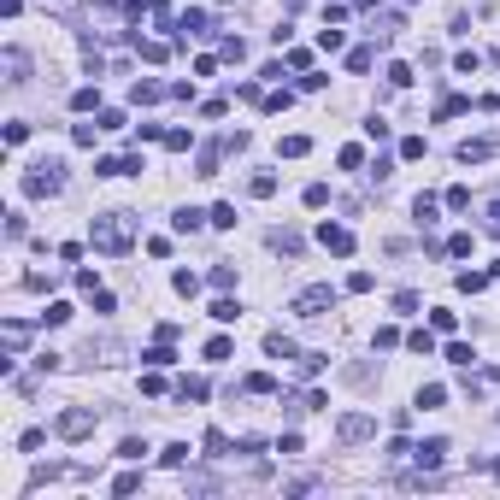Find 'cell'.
<instances>
[{
  "instance_id": "1",
  "label": "cell",
  "mask_w": 500,
  "mask_h": 500,
  "mask_svg": "<svg viewBox=\"0 0 500 500\" xmlns=\"http://www.w3.org/2000/svg\"><path fill=\"white\" fill-rule=\"evenodd\" d=\"M89 242L100 247V254H124L130 247V218L124 212H100V218L89 224Z\"/></svg>"
},
{
  "instance_id": "2",
  "label": "cell",
  "mask_w": 500,
  "mask_h": 500,
  "mask_svg": "<svg viewBox=\"0 0 500 500\" xmlns=\"http://www.w3.org/2000/svg\"><path fill=\"white\" fill-rule=\"evenodd\" d=\"M330 306H336V289H330V282H312V289L294 300V312H300V318H324Z\"/></svg>"
},
{
  "instance_id": "3",
  "label": "cell",
  "mask_w": 500,
  "mask_h": 500,
  "mask_svg": "<svg viewBox=\"0 0 500 500\" xmlns=\"http://www.w3.org/2000/svg\"><path fill=\"white\" fill-rule=\"evenodd\" d=\"M54 430H59L65 442H82V436H94V412H89V406H71V412H59Z\"/></svg>"
},
{
  "instance_id": "4",
  "label": "cell",
  "mask_w": 500,
  "mask_h": 500,
  "mask_svg": "<svg viewBox=\"0 0 500 500\" xmlns=\"http://www.w3.org/2000/svg\"><path fill=\"white\" fill-rule=\"evenodd\" d=\"M24 194H59V165H54V159L30 165V177H24Z\"/></svg>"
},
{
  "instance_id": "5",
  "label": "cell",
  "mask_w": 500,
  "mask_h": 500,
  "mask_svg": "<svg viewBox=\"0 0 500 500\" xmlns=\"http://www.w3.org/2000/svg\"><path fill=\"white\" fill-rule=\"evenodd\" d=\"M454 159H459V165H482V159H494V136H465V142L454 147Z\"/></svg>"
},
{
  "instance_id": "6",
  "label": "cell",
  "mask_w": 500,
  "mask_h": 500,
  "mask_svg": "<svg viewBox=\"0 0 500 500\" xmlns=\"http://www.w3.org/2000/svg\"><path fill=\"white\" fill-rule=\"evenodd\" d=\"M318 242H324L336 259H347V254H354V230H347V224H318Z\"/></svg>"
},
{
  "instance_id": "7",
  "label": "cell",
  "mask_w": 500,
  "mask_h": 500,
  "mask_svg": "<svg viewBox=\"0 0 500 500\" xmlns=\"http://www.w3.org/2000/svg\"><path fill=\"white\" fill-rule=\"evenodd\" d=\"M412 459H418V471H436V465L447 459V442H442V436H430V442L412 447Z\"/></svg>"
},
{
  "instance_id": "8",
  "label": "cell",
  "mask_w": 500,
  "mask_h": 500,
  "mask_svg": "<svg viewBox=\"0 0 500 500\" xmlns=\"http://www.w3.org/2000/svg\"><path fill=\"white\" fill-rule=\"evenodd\" d=\"M371 430H377V418H365V412H347V418H342V442H365Z\"/></svg>"
},
{
  "instance_id": "9",
  "label": "cell",
  "mask_w": 500,
  "mask_h": 500,
  "mask_svg": "<svg viewBox=\"0 0 500 500\" xmlns=\"http://www.w3.org/2000/svg\"><path fill=\"white\" fill-rule=\"evenodd\" d=\"M265 354H271V359H300V354H294V342L282 336V330H271V336H265Z\"/></svg>"
},
{
  "instance_id": "10",
  "label": "cell",
  "mask_w": 500,
  "mask_h": 500,
  "mask_svg": "<svg viewBox=\"0 0 500 500\" xmlns=\"http://www.w3.org/2000/svg\"><path fill=\"white\" fill-rule=\"evenodd\" d=\"M277 154H282V159H306V154H312V142H306V136H282V142H277Z\"/></svg>"
},
{
  "instance_id": "11",
  "label": "cell",
  "mask_w": 500,
  "mask_h": 500,
  "mask_svg": "<svg viewBox=\"0 0 500 500\" xmlns=\"http://www.w3.org/2000/svg\"><path fill=\"white\" fill-rule=\"evenodd\" d=\"M406 347H412V354H424V359H430V354H436V336H430V330H412V336H406Z\"/></svg>"
},
{
  "instance_id": "12",
  "label": "cell",
  "mask_w": 500,
  "mask_h": 500,
  "mask_svg": "<svg viewBox=\"0 0 500 500\" xmlns=\"http://www.w3.org/2000/svg\"><path fill=\"white\" fill-rule=\"evenodd\" d=\"M489 277H494V271H465L459 289H465V294H482V289H489Z\"/></svg>"
},
{
  "instance_id": "13",
  "label": "cell",
  "mask_w": 500,
  "mask_h": 500,
  "mask_svg": "<svg viewBox=\"0 0 500 500\" xmlns=\"http://www.w3.org/2000/svg\"><path fill=\"white\" fill-rule=\"evenodd\" d=\"M247 394H277V377L271 371H254V377H247Z\"/></svg>"
},
{
  "instance_id": "14",
  "label": "cell",
  "mask_w": 500,
  "mask_h": 500,
  "mask_svg": "<svg viewBox=\"0 0 500 500\" xmlns=\"http://www.w3.org/2000/svg\"><path fill=\"white\" fill-rule=\"evenodd\" d=\"M271 247H277V254H289V259H294V254H300V236H294V230H277V236H271Z\"/></svg>"
},
{
  "instance_id": "15",
  "label": "cell",
  "mask_w": 500,
  "mask_h": 500,
  "mask_svg": "<svg viewBox=\"0 0 500 500\" xmlns=\"http://www.w3.org/2000/svg\"><path fill=\"white\" fill-rule=\"evenodd\" d=\"M442 400H447V389H442V382H430V389H418V406H424V412H436Z\"/></svg>"
},
{
  "instance_id": "16",
  "label": "cell",
  "mask_w": 500,
  "mask_h": 500,
  "mask_svg": "<svg viewBox=\"0 0 500 500\" xmlns=\"http://www.w3.org/2000/svg\"><path fill=\"white\" fill-rule=\"evenodd\" d=\"M212 318H218V324H236L242 306H236V300H212Z\"/></svg>"
},
{
  "instance_id": "17",
  "label": "cell",
  "mask_w": 500,
  "mask_h": 500,
  "mask_svg": "<svg viewBox=\"0 0 500 500\" xmlns=\"http://www.w3.org/2000/svg\"><path fill=\"white\" fill-rule=\"evenodd\" d=\"M247 189H254V194H259V200H271V194H277V177H271V171H259V177H254V182H247Z\"/></svg>"
},
{
  "instance_id": "18",
  "label": "cell",
  "mask_w": 500,
  "mask_h": 500,
  "mask_svg": "<svg viewBox=\"0 0 500 500\" xmlns=\"http://www.w3.org/2000/svg\"><path fill=\"white\" fill-rule=\"evenodd\" d=\"M71 106H77V112H94V106H100V89H77Z\"/></svg>"
},
{
  "instance_id": "19",
  "label": "cell",
  "mask_w": 500,
  "mask_h": 500,
  "mask_svg": "<svg viewBox=\"0 0 500 500\" xmlns=\"http://www.w3.org/2000/svg\"><path fill=\"white\" fill-rule=\"evenodd\" d=\"M177 394H182V400H206V382H200V377H182Z\"/></svg>"
},
{
  "instance_id": "20",
  "label": "cell",
  "mask_w": 500,
  "mask_h": 500,
  "mask_svg": "<svg viewBox=\"0 0 500 500\" xmlns=\"http://www.w3.org/2000/svg\"><path fill=\"white\" fill-rule=\"evenodd\" d=\"M136 489H142V471H124L118 482H112V494H136Z\"/></svg>"
},
{
  "instance_id": "21",
  "label": "cell",
  "mask_w": 500,
  "mask_h": 500,
  "mask_svg": "<svg viewBox=\"0 0 500 500\" xmlns=\"http://www.w3.org/2000/svg\"><path fill=\"white\" fill-rule=\"evenodd\" d=\"M477 65H482V54H459L454 71H459V77H477Z\"/></svg>"
},
{
  "instance_id": "22",
  "label": "cell",
  "mask_w": 500,
  "mask_h": 500,
  "mask_svg": "<svg viewBox=\"0 0 500 500\" xmlns=\"http://www.w3.org/2000/svg\"><path fill=\"white\" fill-rule=\"evenodd\" d=\"M347 71H371V47H354V54H347Z\"/></svg>"
},
{
  "instance_id": "23",
  "label": "cell",
  "mask_w": 500,
  "mask_h": 500,
  "mask_svg": "<svg viewBox=\"0 0 500 500\" xmlns=\"http://www.w3.org/2000/svg\"><path fill=\"white\" fill-rule=\"evenodd\" d=\"M465 106H471V100H459V94H447V100H442V106H436V118H454V112H465Z\"/></svg>"
},
{
  "instance_id": "24",
  "label": "cell",
  "mask_w": 500,
  "mask_h": 500,
  "mask_svg": "<svg viewBox=\"0 0 500 500\" xmlns=\"http://www.w3.org/2000/svg\"><path fill=\"white\" fill-rule=\"evenodd\" d=\"M400 159H424V136H406V142H400Z\"/></svg>"
},
{
  "instance_id": "25",
  "label": "cell",
  "mask_w": 500,
  "mask_h": 500,
  "mask_svg": "<svg viewBox=\"0 0 500 500\" xmlns=\"http://www.w3.org/2000/svg\"><path fill=\"white\" fill-rule=\"evenodd\" d=\"M447 206L465 212V206H471V189H459V182H454V189H447Z\"/></svg>"
},
{
  "instance_id": "26",
  "label": "cell",
  "mask_w": 500,
  "mask_h": 500,
  "mask_svg": "<svg viewBox=\"0 0 500 500\" xmlns=\"http://www.w3.org/2000/svg\"><path fill=\"white\" fill-rule=\"evenodd\" d=\"M165 465H189V442H171V447H165Z\"/></svg>"
},
{
  "instance_id": "27",
  "label": "cell",
  "mask_w": 500,
  "mask_h": 500,
  "mask_svg": "<svg viewBox=\"0 0 500 500\" xmlns=\"http://www.w3.org/2000/svg\"><path fill=\"white\" fill-rule=\"evenodd\" d=\"M389 82H394V89H406V82H412V65L394 59V65H389Z\"/></svg>"
},
{
  "instance_id": "28",
  "label": "cell",
  "mask_w": 500,
  "mask_h": 500,
  "mask_svg": "<svg viewBox=\"0 0 500 500\" xmlns=\"http://www.w3.org/2000/svg\"><path fill=\"white\" fill-rule=\"evenodd\" d=\"M165 89H159V82H136V100H142V106H154V100H159Z\"/></svg>"
},
{
  "instance_id": "29",
  "label": "cell",
  "mask_w": 500,
  "mask_h": 500,
  "mask_svg": "<svg viewBox=\"0 0 500 500\" xmlns=\"http://www.w3.org/2000/svg\"><path fill=\"white\" fill-rule=\"evenodd\" d=\"M136 47H142V59H154V65H159L165 54H171V47H165V42H136Z\"/></svg>"
},
{
  "instance_id": "30",
  "label": "cell",
  "mask_w": 500,
  "mask_h": 500,
  "mask_svg": "<svg viewBox=\"0 0 500 500\" xmlns=\"http://www.w3.org/2000/svg\"><path fill=\"white\" fill-rule=\"evenodd\" d=\"M206 359H230V336H212L206 342Z\"/></svg>"
},
{
  "instance_id": "31",
  "label": "cell",
  "mask_w": 500,
  "mask_h": 500,
  "mask_svg": "<svg viewBox=\"0 0 500 500\" xmlns=\"http://www.w3.org/2000/svg\"><path fill=\"white\" fill-rule=\"evenodd\" d=\"M489 230H494V236H500V200H494V206H489Z\"/></svg>"
},
{
  "instance_id": "32",
  "label": "cell",
  "mask_w": 500,
  "mask_h": 500,
  "mask_svg": "<svg viewBox=\"0 0 500 500\" xmlns=\"http://www.w3.org/2000/svg\"><path fill=\"white\" fill-rule=\"evenodd\" d=\"M354 6H377V0H354Z\"/></svg>"
}]
</instances>
